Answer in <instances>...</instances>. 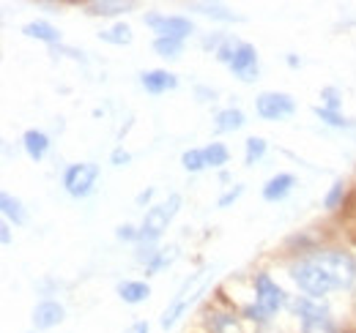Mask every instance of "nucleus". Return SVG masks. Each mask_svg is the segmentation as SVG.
Listing matches in <instances>:
<instances>
[{
    "mask_svg": "<svg viewBox=\"0 0 356 333\" xmlns=\"http://www.w3.org/2000/svg\"><path fill=\"white\" fill-rule=\"evenodd\" d=\"M134 8V3H121V0H93L86 3V14L90 17H118V14H129Z\"/></svg>",
    "mask_w": 356,
    "mask_h": 333,
    "instance_id": "16",
    "label": "nucleus"
},
{
    "mask_svg": "<svg viewBox=\"0 0 356 333\" xmlns=\"http://www.w3.org/2000/svg\"><path fill=\"white\" fill-rule=\"evenodd\" d=\"M209 328L214 333H225V331H236V317L233 314H211V320H209Z\"/></svg>",
    "mask_w": 356,
    "mask_h": 333,
    "instance_id": "30",
    "label": "nucleus"
},
{
    "mask_svg": "<svg viewBox=\"0 0 356 333\" xmlns=\"http://www.w3.org/2000/svg\"><path fill=\"white\" fill-rule=\"evenodd\" d=\"M343 197H346V183L337 178L334 183H332V189H329V194L323 197V208L326 210H337L343 208Z\"/></svg>",
    "mask_w": 356,
    "mask_h": 333,
    "instance_id": "28",
    "label": "nucleus"
},
{
    "mask_svg": "<svg viewBox=\"0 0 356 333\" xmlns=\"http://www.w3.org/2000/svg\"><path fill=\"white\" fill-rule=\"evenodd\" d=\"M186 8H192V11L203 14V17H211L217 22H241L238 14H233L230 8H225L220 3H186Z\"/></svg>",
    "mask_w": 356,
    "mask_h": 333,
    "instance_id": "18",
    "label": "nucleus"
},
{
    "mask_svg": "<svg viewBox=\"0 0 356 333\" xmlns=\"http://www.w3.org/2000/svg\"><path fill=\"white\" fill-rule=\"evenodd\" d=\"M238 44H241L238 39H233V36H225V42L220 44V49H217V60L230 66V60H233V55H236Z\"/></svg>",
    "mask_w": 356,
    "mask_h": 333,
    "instance_id": "29",
    "label": "nucleus"
},
{
    "mask_svg": "<svg viewBox=\"0 0 356 333\" xmlns=\"http://www.w3.org/2000/svg\"><path fill=\"white\" fill-rule=\"evenodd\" d=\"M140 85L145 87V93L151 96H162L168 90H176L178 87V77L168 69H148L140 74Z\"/></svg>",
    "mask_w": 356,
    "mask_h": 333,
    "instance_id": "11",
    "label": "nucleus"
},
{
    "mask_svg": "<svg viewBox=\"0 0 356 333\" xmlns=\"http://www.w3.org/2000/svg\"><path fill=\"white\" fill-rule=\"evenodd\" d=\"M0 210H3V216H6L8 221H14V224H25V221H28V213L22 208V203H19L17 197H11L8 191L0 194Z\"/></svg>",
    "mask_w": 356,
    "mask_h": 333,
    "instance_id": "21",
    "label": "nucleus"
},
{
    "mask_svg": "<svg viewBox=\"0 0 356 333\" xmlns=\"http://www.w3.org/2000/svg\"><path fill=\"white\" fill-rule=\"evenodd\" d=\"M99 175H102V169H99V164H93V162L69 164L66 172H63V189H66L69 197L83 200V197L93 194V189L99 183Z\"/></svg>",
    "mask_w": 356,
    "mask_h": 333,
    "instance_id": "5",
    "label": "nucleus"
},
{
    "mask_svg": "<svg viewBox=\"0 0 356 333\" xmlns=\"http://www.w3.org/2000/svg\"><path fill=\"white\" fill-rule=\"evenodd\" d=\"M137 235H140V230H134L132 224H121V227L115 230V238H118V241H137Z\"/></svg>",
    "mask_w": 356,
    "mask_h": 333,
    "instance_id": "34",
    "label": "nucleus"
},
{
    "mask_svg": "<svg viewBox=\"0 0 356 333\" xmlns=\"http://www.w3.org/2000/svg\"><path fill=\"white\" fill-rule=\"evenodd\" d=\"M0 241H3V246H8V244H11V227H8V221H3V224H0Z\"/></svg>",
    "mask_w": 356,
    "mask_h": 333,
    "instance_id": "37",
    "label": "nucleus"
},
{
    "mask_svg": "<svg viewBox=\"0 0 356 333\" xmlns=\"http://www.w3.org/2000/svg\"><path fill=\"white\" fill-rule=\"evenodd\" d=\"M22 148H25V153L33 162H42L47 153H49V137H47L42 128H28L22 134Z\"/></svg>",
    "mask_w": 356,
    "mask_h": 333,
    "instance_id": "14",
    "label": "nucleus"
},
{
    "mask_svg": "<svg viewBox=\"0 0 356 333\" xmlns=\"http://www.w3.org/2000/svg\"><path fill=\"white\" fill-rule=\"evenodd\" d=\"M110 162H113L115 166H127L129 162H132V153L124 151V148H115V151L110 153Z\"/></svg>",
    "mask_w": 356,
    "mask_h": 333,
    "instance_id": "33",
    "label": "nucleus"
},
{
    "mask_svg": "<svg viewBox=\"0 0 356 333\" xmlns=\"http://www.w3.org/2000/svg\"><path fill=\"white\" fill-rule=\"evenodd\" d=\"M118 298L124 300V303H143V300H148L151 298V287L145 284V282H121L118 284Z\"/></svg>",
    "mask_w": 356,
    "mask_h": 333,
    "instance_id": "20",
    "label": "nucleus"
},
{
    "mask_svg": "<svg viewBox=\"0 0 356 333\" xmlns=\"http://www.w3.org/2000/svg\"><path fill=\"white\" fill-rule=\"evenodd\" d=\"M154 52H156L159 58L178 60V58H181V52H184V42H178V39H162V36H156V39H154Z\"/></svg>",
    "mask_w": 356,
    "mask_h": 333,
    "instance_id": "25",
    "label": "nucleus"
},
{
    "mask_svg": "<svg viewBox=\"0 0 356 333\" xmlns=\"http://www.w3.org/2000/svg\"><path fill=\"white\" fill-rule=\"evenodd\" d=\"M230 71L233 77H238L241 83H255L258 74H261V66H258V49L252 44L241 42L233 60H230Z\"/></svg>",
    "mask_w": 356,
    "mask_h": 333,
    "instance_id": "9",
    "label": "nucleus"
},
{
    "mask_svg": "<svg viewBox=\"0 0 356 333\" xmlns=\"http://www.w3.org/2000/svg\"><path fill=\"white\" fill-rule=\"evenodd\" d=\"M148 331H151V328H148V323H145V320H137V323H132L124 333H148Z\"/></svg>",
    "mask_w": 356,
    "mask_h": 333,
    "instance_id": "36",
    "label": "nucleus"
},
{
    "mask_svg": "<svg viewBox=\"0 0 356 333\" xmlns=\"http://www.w3.org/2000/svg\"><path fill=\"white\" fill-rule=\"evenodd\" d=\"M296 186V178L291 172H277L274 178H268L266 186H264V200L266 203H280L285 200Z\"/></svg>",
    "mask_w": 356,
    "mask_h": 333,
    "instance_id": "12",
    "label": "nucleus"
},
{
    "mask_svg": "<svg viewBox=\"0 0 356 333\" xmlns=\"http://www.w3.org/2000/svg\"><path fill=\"white\" fill-rule=\"evenodd\" d=\"M266 139L264 137H250L244 142V164L247 166H255L264 156H266Z\"/></svg>",
    "mask_w": 356,
    "mask_h": 333,
    "instance_id": "23",
    "label": "nucleus"
},
{
    "mask_svg": "<svg viewBox=\"0 0 356 333\" xmlns=\"http://www.w3.org/2000/svg\"><path fill=\"white\" fill-rule=\"evenodd\" d=\"M247 126V115L238 110V107H227V110H220L217 118H214V131L217 134H230V131H238Z\"/></svg>",
    "mask_w": 356,
    "mask_h": 333,
    "instance_id": "15",
    "label": "nucleus"
},
{
    "mask_svg": "<svg viewBox=\"0 0 356 333\" xmlns=\"http://www.w3.org/2000/svg\"><path fill=\"white\" fill-rule=\"evenodd\" d=\"M211 279H214V265H206V268H200V271H195L184 284H181V290L176 292V298L168 303V309L162 311V320H159V325L165 328V331H170L173 325H176L178 320L186 314V309L203 295V292L209 290V284H211Z\"/></svg>",
    "mask_w": 356,
    "mask_h": 333,
    "instance_id": "1",
    "label": "nucleus"
},
{
    "mask_svg": "<svg viewBox=\"0 0 356 333\" xmlns=\"http://www.w3.org/2000/svg\"><path fill=\"white\" fill-rule=\"evenodd\" d=\"M288 66H291V69H296V66H302V60H299L296 55H288Z\"/></svg>",
    "mask_w": 356,
    "mask_h": 333,
    "instance_id": "39",
    "label": "nucleus"
},
{
    "mask_svg": "<svg viewBox=\"0 0 356 333\" xmlns=\"http://www.w3.org/2000/svg\"><path fill=\"white\" fill-rule=\"evenodd\" d=\"M203 156H206V166L222 169V166L227 164V159H230V151L225 148L222 142H209V145L203 148Z\"/></svg>",
    "mask_w": 356,
    "mask_h": 333,
    "instance_id": "22",
    "label": "nucleus"
},
{
    "mask_svg": "<svg viewBox=\"0 0 356 333\" xmlns=\"http://www.w3.org/2000/svg\"><path fill=\"white\" fill-rule=\"evenodd\" d=\"M241 194H244V186H233V189H227L222 197L217 200V208H227V205H233Z\"/></svg>",
    "mask_w": 356,
    "mask_h": 333,
    "instance_id": "32",
    "label": "nucleus"
},
{
    "mask_svg": "<svg viewBox=\"0 0 356 333\" xmlns=\"http://www.w3.org/2000/svg\"><path fill=\"white\" fill-rule=\"evenodd\" d=\"M312 262L332 279L334 290H348L356 282V259L346 251L337 249H318L307 254Z\"/></svg>",
    "mask_w": 356,
    "mask_h": 333,
    "instance_id": "2",
    "label": "nucleus"
},
{
    "mask_svg": "<svg viewBox=\"0 0 356 333\" xmlns=\"http://www.w3.org/2000/svg\"><path fill=\"white\" fill-rule=\"evenodd\" d=\"M151 197H154V189H145V191H140V194H137V205H145Z\"/></svg>",
    "mask_w": 356,
    "mask_h": 333,
    "instance_id": "38",
    "label": "nucleus"
},
{
    "mask_svg": "<svg viewBox=\"0 0 356 333\" xmlns=\"http://www.w3.org/2000/svg\"><path fill=\"white\" fill-rule=\"evenodd\" d=\"M255 112L264 118V121H285L296 112V101L293 96L288 93H280V90H264L258 99H255Z\"/></svg>",
    "mask_w": 356,
    "mask_h": 333,
    "instance_id": "7",
    "label": "nucleus"
},
{
    "mask_svg": "<svg viewBox=\"0 0 356 333\" xmlns=\"http://www.w3.org/2000/svg\"><path fill=\"white\" fill-rule=\"evenodd\" d=\"M63 317H66L63 303H58V300H52V298H44V300H39L36 309H33V328H36V331H49V328L60 325Z\"/></svg>",
    "mask_w": 356,
    "mask_h": 333,
    "instance_id": "10",
    "label": "nucleus"
},
{
    "mask_svg": "<svg viewBox=\"0 0 356 333\" xmlns=\"http://www.w3.org/2000/svg\"><path fill=\"white\" fill-rule=\"evenodd\" d=\"M181 166L186 172H203L206 169V156H203V148H189L181 153Z\"/></svg>",
    "mask_w": 356,
    "mask_h": 333,
    "instance_id": "26",
    "label": "nucleus"
},
{
    "mask_svg": "<svg viewBox=\"0 0 356 333\" xmlns=\"http://www.w3.org/2000/svg\"><path fill=\"white\" fill-rule=\"evenodd\" d=\"M312 112H315V118H321L323 123L332 126V128H351L354 126L346 115H340L334 110H326V107H312Z\"/></svg>",
    "mask_w": 356,
    "mask_h": 333,
    "instance_id": "27",
    "label": "nucleus"
},
{
    "mask_svg": "<svg viewBox=\"0 0 356 333\" xmlns=\"http://www.w3.org/2000/svg\"><path fill=\"white\" fill-rule=\"evenodd\" d=\"M252 284H255V306H258L266 317L277 314V311L288 303V298H285L282 287H280L268 273H258V276L252 279Z\"/></svg>",
    "mask_w": 356,
    "mask_h": 333,
    "instance_id": "8",
    "label": "nucleus"
},
{
    "mask_svg": "<svg viewBox=\"0 0 356 333\" xmlns=\"http://www.w3.org/2000/svg\"><path fill=\"white\" fill-rule=\"evenodd\" d=\"M195 96H197L200 101H214V99H217V90H214V87H203V85H197V87H195Z\"/></svg>",
    "mask_w": 356,
    "mask_h": 333,
    "instance_id": "35",
    "label": "nucleus"
},
{
    "mask_svg": "<svg viewBox=\"0 0 356 333\" xmlns=\"http://www.w3.org/2000/svg\"><path fill=\"white\" fill-rule=\"evenodd\" d=\"M22 36L36 39V42H44V44H60V33H58V28H52V25L44 22V19L25 22V25H22Z\"/></svg>",
    "mask_w": 356,
    "mask_h": 333,
    "instance_id": "17",
    "label": "nucleus"
},
{
    "mask_svg": "<svg viewBox=\"0 0 356 333\" xmlns=\"http://www.w3.org/2000/svg\"><path fill=\"white\" fill-rule=\"evenodd\" d=\"M145 25L156 36H162V39H178V42H186L195 33V22L192 19L178 17V14H162V11L145 14Z\"/></svg>",
    "mask_w": 356,
    "mask_h": 333,
    "instance_id": "6",
    "label": "nucleus"
},
{
    "mask_svg": "<svg viewBox=\"0 0 356 333\" xmlns=\"http://www.w3.org/2000/svg\"><path fill=\"white\" fill-rule=\"evenodd\" d=\"M178 208H181V194H170L165 203L151 205L148 213L143 216V224H140V235H137V241H140V244H145V246L156 244V241L165 235V230H168V224L173 221V216L178 213Z\"/></svg>",
    "mask_w": 356,
    "mask_h": 333,
    "instance_id": "3",
    "label": "nucleus"
},
{
    "mask_svg": "<svg viewBox=\"0 0 356 333\" xmlns=\"http://www.w3.org/2000/svg\"><path fill=\"white\" fill-rule=\"evenodd\" d=\"M321 99L326 101V104H323L326 110H334V112H337V110L343 107V93H340L337 87H323V90H321Z\"/></svg>",
    "mask_w": 356,
    "mask_h": 333,
    "instance_id": "31",
    "label": "nucleus"
},
{
    "mask_svg": "<svg viewBox=\"0 0 356 333\" xmlns=\"http://www.w3.org/2000/svg\"><path fill=\"white\" fill-rule=\"evenodd\" d=\"M178 257V249L176 246H170V249H159L151 259H148V265H145V273L148 276H154V273H159L162 268H168V265H173Z\"/></svg>",
    "mask_w": 356,
    "mask_h": 333,
    "instance_id": "24",
    "label": "nucleus"
},
{
    "mask_svg": "<svg viewBox=\"0 0 356 333\" xmlns=\"http://www.w3.org/2000/svg\"><path fill=\"white\" fill-rule=\"evenodd\" d=\"M291 279H293V284L299 287V290L305 292L307 298H315V300H321L323 295H329V292H334V284H332V279L312 262L310 257H302V259H296L291 268Z\"/></svg>",
    "mask_w": 356,
    "mask_h": 333,
    "instance_id": "4",
    "label": "nucleus"
},
{
    "mask_svg": "<svg viewBox=\"0 0 356 333\" xmlns=\"http://www.w3.org/2000/svg\"><path fill=\"white\" fill-rule=\"evenodd\" d=\"M99 39L107 44H115V46H127V44H132L134 33L127 22H115V25H110V28H102V31H99Z\"/></svg>",
    "mask_w": 356,
    "mask_h": 333,
    "instance_id": "19",
    "label": "nucleus"
},
{
    "mask_svg": "<svg viewBox=\"0 0 356 333\" xmlns=\"http://www.w3.org/2000/svg\"><path fill=\"white\" fill-rule=\"evenodd\" d=\"M299 328H302V333H340L337 323L332 320V314L323 306L318 311H312V314H305L299 320Z\"/></svg>",
    "mask_w": 356,
    "mask_h": 333,
    "instance_id": "13",
    "label": "nucleus"
}]
</instances>
